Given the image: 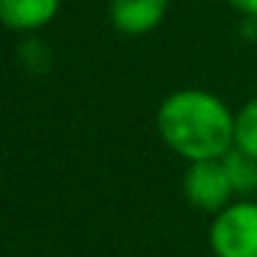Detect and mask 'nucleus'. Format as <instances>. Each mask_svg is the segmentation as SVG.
Wrapping results in <instances>:
<instances>
[{
	"label": "nucleus",
	"instance_id": "nucleus-1",
	"mask_svg": "<svg viewBox=\"0 0 257 257\" xmlns=\"http://www.w3.org/2000/svg\"><path fill=\"white\" fill-rule=\"evenodd\" d=\"M155 127L163 144L188 163L224 158L235 147V111L218 94L196 86L163 97Z\"/></svg>",
	"mask_w": 257,
	"mask_h": 257
},
{
	"label": "nucleus",
	"instance_id": "nucleus-2",
	"mask_svg": "<svg viewBox=\"0 0 257 257\" xmlns=\"http://www.w3.org/2000/svg\"><path fill=\"white\" fill-rule=\"evenodd\" d=\"M216 257H257V202L240 199L218 210L207 229Z\"/></svg>",
	"mask_w": 257,
	"mask_h": 257
},
{
	"label": "nucleus",
	"instance_id": "nucleus-3",
	"mask_svg": "<svg viewBox=\"0 0 257 257\" xmlns=\"http://www.w3.org/2000/svg\"><path fill=\"white\" fill-rule=\"evenodd\" d=\"M183 194L188 205L202 213L216 216L218 210H224L235 196V185L229 180L227 166H224V158L188 163L183 174Z\"/></svg>",
	"mask_w": 257,
	"mask_h": 257
},
{
	"label": "nucleus",
	"instance_id": "nucleus-4",
	"mask_svg": "<svg viewBox=\"0 0 257 257\" xmlns=\"http://www.w3.org/2000/svg\"><path fill=\"white\" fill-rule=\"evenodd\" d=\"M169 12V0H111V25L124 36L152 34Z\"/></svg>",
	"mask_w": 257,
	"mask_h": 257
},
{
	"label": "nucleus",
	"instance_id": "nucleus-5",
	"mask_svg": "<svg viewBox=\"0 0 257 257\" xmlns=\"http://www.w3.org/2000/svg\"><path fill=\"white\" fill-rule=\"evenodd\" d=\"M61 0H0V20L14 34H34L56 20Z\"/></svg>",
	"mask_w": 257,
	"mask_h": 257
},
{
	"label": "nucleus",
	"instance_id": "nucleus-6",
	"mask_svg": "<svg viewBox=\"0 0 257 257\" xmlns=\"http://www.w3.org/2000/svg\"><path fill=\"white\" fill-rule=\"evenodd\" d=\"M224 166H227L229 180L235 185V194L249 196L257 191V158H251V155H246V152L232 147L224 155Z\"/></svg>",
	"mask_w": 257,
	"mask_h": 257
},
{
	"label": "nucleus",
	"instance_id": "nucleus-7",
	"mask_svg": "<svg viewBox=\"0 0 257 257\" xmlns=\"http://www.w3.org/2000/svg\"><path fill=\"white\" fill-rule=\"evenodd\" d=\"M235 150L257 158V97L235 111Z\"/></svg>",
	"mask_w": 257,
	"mask_h": 257
},
{
	"label": "nucleus",
	"instance_id": "nucleus-8",
	"mask_svg": "<svg viewBox=\"0 0 257 257\" xmlns=\"http://www.w3.org/2000/svg\"><path fill=\"white\" fill-rule=\"evenodd\" d=\"M227 3L243 17H257V0H227Z\"/></svg>",
	"mask_w": 257,
	"mask_h": 257
}]
</instances>
